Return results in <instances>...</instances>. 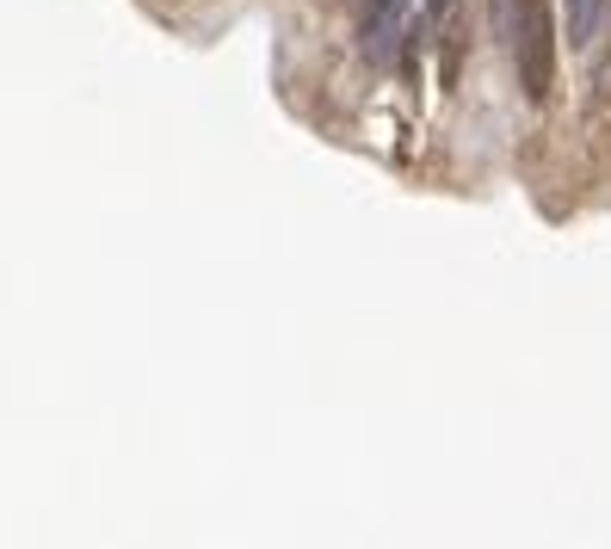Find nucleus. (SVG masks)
Here are the masks:
<instances>
[{
  "instance_id": "7ed1b4c3",
  "label": "nucleus",
  "mask_w": 611,
  "mask_h": 549,
  "mask_svg": "<svg viewBox=\"0 0 611 549\" xmlns=\"http://www.w3.org/2000/svg\"><path fill=\"white\" fill-rule=\"evenodd\" d=\"M606 13H611V0H569V43L574 50H587V43L599 38Z\"/></svg>"
},
{
  "instance_id": "f257e3e1",
  "label": "nucleus",
  "mask_w": 611,
  "mask_h": 549,
  "mask_svg": "<svg viewBox=\"0 0 611 549\" xmlns=\"http://www.w3.org/2000/svg\"><path fill=\"white\" fill-rule=\"evenodd\" d=\"M495 38L513 50L525 99H550V87H556V25H550V0H495Z\"/></svg>"
},
{
  "instance_id": "f03ea898",
  "label": "nucleus",
  "mask_w": 611,
  "mask_h": 549,
  "mask_svg": "<svg viewBox=\"0 0 611 549\" xmlns=\"http://www.w3.org/2000/svg\"><path fill=\"white\" fill-rule=\"evenodd\" d=\"M426 32H433V43H439V75H445V87H458L463 50H470V20H463V0H426Z\"/></svg>"
}]
</instances>
